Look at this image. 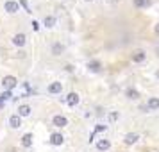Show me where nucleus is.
I'll use <instances>...</instances> for the list:
<instances>
[{"instance_id": "nucleus-1", "label": "nucleus", "mask_w": 159, "mask_h": 152, "mask_svg": "<svg viewBox=\"0 0 159 152\" xmlns=\"http://www.w3.org/2000/svg\"><path fill=\"white\" fill-rule=\"evenodd\" d=\"M2 86H4V90L13 91V90L18 86V79H16L15 75H6V77L2 79Z\"/></svg>"}, {"instance_id": "nucleus-2", "label": "nucleus", "mask_w": 159, "mask_h": 152, "mask_svg": "<svg viewBox=\"0 0 159 152\" xmlns=\"http://www.w3.org/2000/svg\"><path fill=\"white\" fill-rule=\"evenodd\" d=\"M4 9L7 11L9 15H15V13H18V11H20V4H18L16 0H7V2L4 4Z\"/></svg>"}, {"instance_id": "nucleus-3", "label": "nucleus", "mask_w": 159, "mask_h": 152, "mask_svg": "<svg viewBox=\"0 0 159 152\" xmlns=\"http://www.w3.org/2000/svg\"><path fill=\"white\" fill-rule=\"evenodd\" d=\"M47 91H48L50 95H57V93H61V91H63V84H61V82H57V81H54V82H50V84H48Z\"/></svg>"}, {"instance_id": "nucleus-4", "label": "nucleus", "mask_w": 159, "mask_h": 152, "mask_svg": "<svg viewBox=\"0 0 159 152\" xmlns=\"http://www.w3.org/2000/svg\"><path fill=\"white\" fill-rule=\"evenodd\" d=\"M130 59H132V63H143L145 59H147V52L145 50H134L132 56H130Z\"/></svg>"}, {"instance_id": "nucleus-5", "label": "nucleus", "mask_w": 159, "mask_h": 152, "mask_svg": "<svg viewBox=\"0 0 159 152\" xmlns=\"http://www.w3.org/2000/svg\"><path fill=\"white\" fill-rule=\"evenodd\" d=\"M63 141H65V136L61 132H52L50 134V145L59 147V145H63Z\"/></svg>"}, {"instance_id": "nucleus-6", "label": "nucleus", "mask_w": 159, "mask_h": 152, "mask_svg": "<svg viewBox=\"0 0 159 152\" xmlns=\"http://www.w3.org/2000/svg\"><path fill=\"white\" fill-rule=\"evenodd\" d=\"M86 68H88V72H91V73H98L100 72V68H102V63L100 61H88V65H86Z\"/></svg>"}, {"instance_id": "nucleus-7", "label": "nucleus", "mask_w": 159, "mask_h": 152, "mask_svg": "<svg viewBox=\"0 0 159 152\" xmlns=\"http://www.w3.org/2000/svg\"><path fill=\"white\" fill-rule=\"evenodd\" d=\"M52 123H54L56 127H66V125H68V118L63 116V115H56L52 118Z\"/></svg>"}, {"instance_id": "nucleus-8", "label": "nucleus", "mask_w": 159, "mask_h": 152, "mask_svg": "<svg viewBox=\"0 0 159 152\" xmlns=\"http://www.w3.org/2000/svg\"><path fill=\"white\" fill-rule=\"evenodd\" d=\"M32 141H34V136H32V132H25L22 136V147L23 149H29V147H32Z\"/></svg>"}, {"instance_id": "nucleus-9", "label": "nucleus", "mask_w": 159, "mask_h": 152, "mask_svg": "<svg viewBox=\"0 0 159 152\" xmlns=\"http://www.w3.org/2000/svg\"><path fill=\"white\" fill-rule=\"evenodd\" d=\"M79 100H80V97H79V93H75V91H72V93L66 97V104H68L70 108H75V106L79 104Z\"/></svg>"}, {"instance_id": "nucleus-10", "label": "nucleus", "mask_w": 159, "mask_h": 152, "mask_svg": "<svg viewBox=\"0 0 159 152\" xmlns=\"http://www.w3.org/2000/svg\"><path fill=\"white\" fill-rule=\"evenodd\" d=\"M30 111H32V108H30L29 104H22V106H18V113L16 115L20 116V118H23V116H29Z\"/></svg>"}, {"instance_id": "nucleus-11", "label": "nucleus", "mask_w": 159, "mask_h": 152, "mask_svg": "<svg viewBox=\"0 0 159 152\" xmlns=\"http://www.w3.org/2000/svg\"><path fill=\"white\" fill-rule=\"evenodd\" d=\"M138 140H139V134H138V132H127V134H125V138H123L125 145H132V143H136Z\"/></svg>"}, {"instance_id": "nucleus-12", "label": "nucleus", "mask_w": 159, "mask_h": 152, "mask_svg": "<svg viewBox=\"0 0 159 152\" xmlns=\"http://www.w3.org/2000/svg\"><path fill=\"white\" fill-rule=\"evenodd\" d=\"M109 149H111V141H109V140H104V138H102V140L97 141V150L106 152V150H109Z\"/></svg>"}, {"instance_id": "nucleus-13", "label": "nucleus", "mask_w": 159, "mask_h": 152, "mask_svg": "<svg viewBox=\"0 0 159 152\" xmlns=\"http://www.w3.org/2000/svg\"><path fill=\"white\" fill-rule=\"evenodd\" d=\"M9 125H11L13 129L22 127V118H20L18 115H11V116H9Z\"/></svg>"}, {"instance_id": "nucleus-14", "label": "nucleus", "mask_w": 159, "mask_h": 152, "mask_svg": "<svg viewBox=\"0 0 159 152\" xmlns=\"http://www.w3.org/2000/svg\"><path fill=\"white\" fill-rule=\"evenodd\" d=\"M25 41H27V38H25V34H22V32H20V34H15V38H13V43H15L16 47H20V48L25 45Z\"/></svg>"}, {"instance_id": "nucleus-15", "label": "nucleus", "mask_w": 159, "mask_h": 152, "mask_svg": "<svg viewBox=\"0 0 159 152\" xmlns=\"http://www.w3.org/2000/svg\"><path fill=\"white\" fill-rule=\"evenodd\" d=\"M147 109H159V97H150L147 100Z\"/></svg>"}, {"instance_id": "nucleus-16", "label": "nucleus", "mask_w": 159, "mask_h": 152, "mask_svg": "<svg viewBox=\"0 0 159 152\" xmlns=\"http://www.w3.org/2000/svg\"><path fill=\"white\" fill-rule=\"evenodd\" d=\"M56 22H57V20H56V16H52V15H48V16H45V18H43V25H45V27H48V29L54 27Z\"/></svg>"}, {"instance_id": "nucleus-17", "label": "nucleus", "mask_w": 159, "mask_h": 152, "mask_svg": "<svg viewBox=\"0 0 159 152\" xmlns=\"http://www.w3.org/2000/svg\"><path fill=\"white\" fill-rule=\"evenodd\" d=\"M125 95H127V99H132V100H138L139 99V93H138V90H134V88H127Z\"/></svg>"}, {"instance_id": "nucleus-18", "label": "nucleus", "mask_w": 159, "mask_h": 152, "mask_svg": "<svg viewBox=\"0 0 159 152\" xmlns=\"http://www.w3.org/2000/svg\"><path fill=\"white\" fill-rule=\"evenodd\" d=\"M63 50H65V47H63L61 43H54L52 45V54H54V56H61V52Z\"/></svg>"}, {"instance_id": "nucleus-19", "label": "nucleus", "mask_w": 159, "mask_h": 152, "mask_svg": "<svg viewBox=\"0 0 159 152\" xmlns=\"http://www.w3.org/2000/svg\"><path fill=\"white\" fill-rule=\"evenodd\" d=\"M134 2V6L139 9H143V7H148L150 6V0H132Z\"/></svg>"}, {"instance_id": "nucleus-20", "label": "nucleus", "mask_w": 159, "mask_h": 152, "mask_svg": "<svg viewBox=\"0 0 159 152\" xmlns=\"http://www.w3.org/2000/svg\"><path fill=\"white\" fill-rule=\"evenodd\" d=\"M106 131H107V125H104V123H97L95 129H93V134L97 136L98 132H106Z\"/></svg>"}, {"instance_id": "nucleus-21", "label": "nucleus", "mask_w": 159, "mask_h": 152, "mask_svg": "<svg viewBox=\"0 0 159 152\" xmlns=\"http://www.w3.org/2000/svg\"><path fill=\"white\" fill-rule=\"evenodd\" d=\"M11 97H13V91H9V90H4V91H2V95H0V100H9V99H11Z\"/></svg>"}, {"instance_id": "nucleus-22", "label": "nucleus", "mask_w": 159, "mask_h": 152, "mask_svg": "<svg viewBox=\"0 0 159 152\" xmlns=\"http://www.w3.org/2000/svg\"><path fill=\"white\" fill-rule=\"evenodd\" d=\"M118 118H120V113H118V111H111V113H109V122L111 123H115Z\"/></svg>"}, {"instance_id": "nucleus-23", "label": "nucleus", "mask_w": 159, "mask_h": 152, "mask_svg": "<svg viewBox=\"0 0 159 152\" xmlns=\"http://www.w3.org/2000/svg\"><path fill=\"white\" fill-rule=\"evenodd\" d=\"M18 4H20V6H22L23 9H25V11H27V13H32V11H30V7H29V2H27V0H20V2H18Z\"/></svg>"}, {"instance_id": "nucleus-24", "label": "nucleus", "mask_w": 159, "mask_h": 152, "mask_svg": "<svg viewBox=\"0 0 159 152\" xmlns=\"http://www.w3.org/2000/svg\"><path fill=\"white\" fill-rule=\"evenodd\" d=\"M32 29H34V30H39V23H38L36 20H32Z\"/></svg>"}, {"instance_id": "nucleus-25", "label": "nucleus", "mask_w": 159, "mask_h": 152, "mask_svg": "<svg viewBox=\"0 0 159 152\" xmlns=\"http://www.w3.org/2000/svg\"><path fill=\"white\" fill-rule=\"evenodd\" d=\"M65 70H66V72H73V66H72V65H66Z\"/></svg>"}, {"instance_id": "nucleus-26", "label": "nucleus", "mask_w": 159, "mask_h": 152, "mask_svg": "<svg viewBox=\"0 0 159 152\" xmlns=\"http://www.w3.org/2000/svg\"><path fill=\"white\" fill-rule=\"evenodd\" d=\"M154 30H156V34H159V23L156 25V29H154Z\"/></svg>"}, {"instance_id": "nucleus-27", "label": "nucleus", "mask_w": 159, "mask_h": 152, "mask_svg": "<svg viewBox=\"0 0 159 152\" xmlns=\"http://www.w3.org/2000/svg\"><path fill=\"white\" fill-rule=\"evenodd\" d=\"M4 104H6V102H4V100H0V109L4 108Z\"/></svg>"}, {"instance_id": "nucleus-28", "label": "nucleus", "mask_w": 159, "mask_h": 152, "mask_svg": "<svg viewBox=\"0 0 159 152\" xmlns=\"http://www.w3.org/2000/svg\"><path fill=\"white\" fill-rule=\"evenodd\" d=\"M156 77H157V79H159V70H157V72H156Z\"/></svg>"}, {"instance_id": "nucleus-29", "label": "nucleus", "mask_w": 159, "mask_h": 152, "mask_svg": "<svg viewBox=\"0 0 159 152\" xmlns=\"http://www.w3.org/2000/svg\"><path fill=\"white\" fill-rule=\"evenodd\" d=\"M157 56H159V48H157Z\"/></svg>"}, {"instance_id": "nucleus-30", "label": "nucleus", "mask_w": 159, "mask_h": 152, "mask_svg": "<svg viewBox=\"0 0 159 152\" xmlns=\"http://www.w3.org/2000/svg\"><path fill=\"white\" fill-rule=\"evenodd\" d=\"M86 2H91V0H86Z\"/></svg>"}]
</instances>
